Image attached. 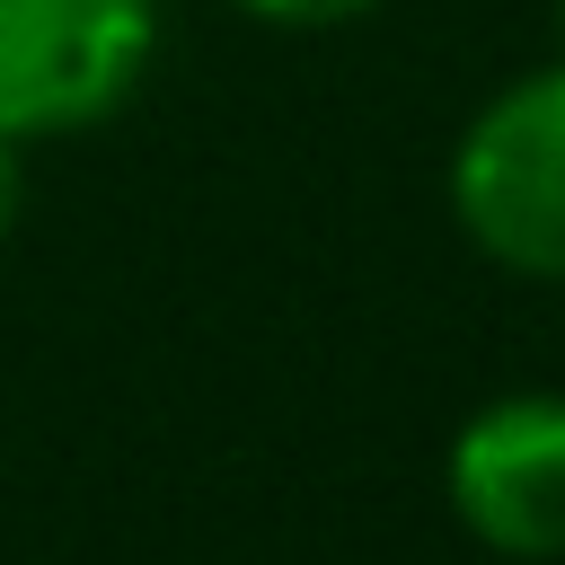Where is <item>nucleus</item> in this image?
<instances>
[{
	"mask_svg": "<svg viewBox=\"0 0 565 565\" xmlns=\"http://www.w3.org/2000/svg\"><path fill=\"white\" fill-rule=\"evenodd\" d=\"M450 203L494 265L565 282V62L512 79L459 132Z\"/></svg>",
	"mask_w": 565,
	"mask_h": 565,
	"instance_id": "1",
	"label": "nucleus"
},
{
	"mask_svg": "<svg viewBox=\"0 0 565 565\" xmlns=\"http://www.w3.org/2000/svg\"><path fill=\"white\" fill-rule=\"evenodd\" d=\"M159 53L150 0H0V132L44 141L115 115Z\"/></svg>",
	"mask_w": 565,
	"mask_h": 565,
	"instance_id": "2",
	"label": "nucleus"
},
{
	"mask_svg": "<svg viewBox=\"0 0 565 565\" xmlns=\"http://www.w3.org/2000/svg\"><path fill=\"white\" fill-rule=\"evenodd\" d=\"M450 503L494 556H565V397H494L450 441Z\"/></svg>",
	"mask_w": 565,
	"mask_h": 565,
	"instance_id": "3",
	"label": "nucleus"
},
{
	"mask_svg": "<svg viewBox=\"0 0 565 565\" xmlns=\"http://www.w3.org/2000/svg\"><path fill=\"white\" fill-rule=\"evenodd\" d=\"M247 18H274V26H335V18H362L371 0H238Z\"/></svg>",
	"mask_w": 565,
	"mask_h": 565,
	"instance_id": "4",
	"label": "nucleus"
},
{
	"mask_svg": "<svg viewBox=\"0 0 565 565\" xmlns=\"http://www.w3.org/2000/svg\"><path fill=\"white\" fill-rule=\"evenodd\" d=\"M18 203H26V159H18V132H0V238L18 230Z\"/></svg>",
	"mask_w": 565,
	"mask_h": 565,
	"instance_id": "5",
	"label": "nucleus"
},
{
	"mask_svg": "<svg viewBox=\"0 0 565 565\" xmlns=\"http://www.w3.org/2000/svg\"><path fill=\"white\" fill-rule=\"evenodd\" d=\"M556 44H565V0H556Z\"/></svg>",
	"mask_w": 565,
	"mask_h": 565,
	"instance_id": "6",
	"label": "nucleus"
}]
</instances>
